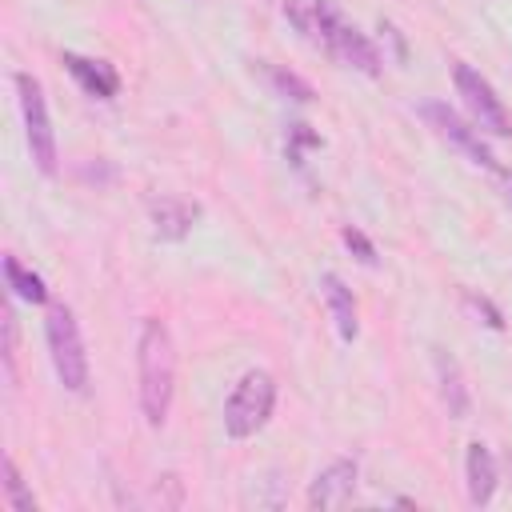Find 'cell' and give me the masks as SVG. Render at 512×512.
Returning a JSON list of instances; mask_svg holds the SVG:
<instances>
[{
    "mask_svg": "<svg viewBox=\"0 0 512 512\" xmlns=\"http://www.w3.org/2000/svg\"><path fill=\"white\" fill-rule=\"evenodd\" d=\"M136 380H140V412L152 428H160L172 412V392H176V344H172L168 324L156 316L140 324Z\"/></svg>",
    "mask_w": 512,
    "mask_h": 512,
    "instance_id": "1",
    "label": "cell"
},
{
    "mask_svg": "<svg viewBox=\"0 0 512 512\" xmlns=\"http://www.w3.org/2000/svg\"><path fill=\"white\" fill-rule=\"evenodd\" d=\"M272 408H276V380H272V372L248 368L236 380L232 396L224 400V432L232 440H248V436H256L268 424Z\"/></svg>",
    "mask_w": 512,
    "mask_h": 512,
    "instance_id": "2",
    "label": "cell"
},
{
    "mask_svg": "<svg viewBox=\"0 0 512 512\" xmlns=\"http://www.w3.org/2000/svg\"><path fill=\"white\" fill-rule=\"evenodd\" d=\"M312 20H316V32H320L324 48H328L336 60H344V64L368 72V76H376V72L384 68L380 48H376L352 20H344V12H340L332 0H312Z\"/></svg>",
    "mask_w": 512,
    "mask_h": 512,
    "instance_id": "3",
    "label": "cell"
},
{
    "mask_svg": "<svg viewBox=\"0 0 512 512\" xmlns=\"http://www.w3.org/2000/svg\"><path fill=\"white\" fill-rule=\"evenodd\" d=\"M44 336H48V352H52V368H56L60 384L68 392H84L88 388V352H84L76 312L68 304H52L48 320H44Z\"/></svg>",
    "mask_w": 512,
    "mask_h": 512,
    "instance_id": "4",
    "label": "cell"
},
{
    "mask_svg": "<svg viewBox=\"0 0 512 512\" xmlns=\"http://www.w3.org/2000/svg\"><path fill=\"white\" fill-rule=\"evenodd\" d=\"M16 96H20V116H24V140L32 152V164L44 176H56V132H52V116H48V100L44 88L32 72H16Z\"/></svg>",
    "mask_w": 512,
    "mask_h": 512,
    "instance_id": "5",
    "label": "cell"
},
{
    "mask_svg": "<svg viewBox=\"0 0 512 512\" xmlns=\"http://www.w3.org/2000/svg\"><path fill=\"white\" fill-rule=\"evenodd\" d=\"M452 84H456V92H460V100H464V108H468V116H472V124L480 132L512 136V116H508L504 100L496 96V88L488 84V76H480L472 64L456 60L452 64Z\"/></svg>",
    "mask_w": 512,
    "mask_h": 512,
    "instance_id": "6",
    "label": "cell"
},
{
    "mask_svg": "<svg viewBox=\"0 0 512 512\" xmlns=\"http://www.w3.org/2000/svg\"><path fill=\"white\" fill-rule=\"evenodd\" d=\"M420 116L428 120V128H432L440 140H448L452 148H460L472 164H480V168H500L496 156H492V148L484 144V132H480L476 124H468L460 112H452L444 100H424V104H420Z\"/></svg>",
    "mask_w": 512,
    "mask_h": 512,
    "instance_id": "7",
    "label": "cell"
},
{
    "mask_svg": "<svg viewBox=\"0 0 512 512\" xmlns=\"http://www.w3.org/2000/svg\"><path fill=\"white\" fill-rule=\"evenodd\" d=\"M356 480H360V464L340 456L324 472H316V480L308 488V504L312 508H344L356 496Z\"/></svg>",
    "mask_w": 512,
    "mask_h": 512,
    "instance_id": "8",
    "label": "cell"
},
{
    "mask_svg": "<svg viewBox=\"0 0 512 512\" xmlns=\"http://www.w3.org/2000/svg\"><path fill=\"white\" fill-rule=\"evenodd\" d=\"M64 68L72 72V80L96 96V100H112L120 92V72L108 64V60H92V56H80V52H64Z\"/></svg>",
    "mask_w": 512,
    "mask_h": 512,
    "instance_id": "9",
    "label": "cell"
},
{
    "mask_svg": "<svg viewBox=\"0 0 512 512\" xmlns=\"http://www.w3.org/2000/svg\"><path fill=\"white\" fill-rule=\"evenodd\" d=\"M148 208H152V224L160 240H184L192 224L200 220V204L180 200V196H156Z\"/></svg>",
    "mask_w": 512,
    "mask_h": 512,
    "instance_id": "10",
    "label": "cell"
},
{
    "mask_svg": "<svg viewBox=\"0 0 512 512\" xmlns=\"http://www.w3.org/2000/svg\"><path fill=\"white\" fill-rule=\"evenodd\" d=\"M320 292H324V300H328V312H332V324H336L340 340H344V344H352V340H356V332H360V320H356V296H352V288H348L336 272H324V276H320Z\"/></svg>",
    "mask_w": 512,
    "mask_h": 512,
    "instance_id": "11",
    "label": "cell"
},
{
    "mask_svg": "<svg viewBox=\"0 0 512 512\" xmlns=\"http://www.w3.org/2000/svg\"><path fill=\"white\" fill-rule=\"evenodd\" d=\"M464 476H468V500H472L476 508H484V504L492 500V492H496V460H492L488 444H480V440L468 444Z\"/></svg>",
    "mask_w": 512,
    "mask_h": 512,
    "instance_id": "12",
    "label": "cell"
},
{
    "mask_svg": "<svg viewBox=\"0 0 512 512\" xmlns=\"http://www.w3.org/2000/svg\"><path fill=\"white\" fill-rule=\"evenodd\" d=\"M436 376H440V396H444V404H448V416H456V420H464L468 416V388H464V376H460V364L444 352V348H436Z\"/></svg>",
    "mask_w": 512,
    "mask_h": 512,
    "instance_id": "13",
    "label": "cell"
},
{
    "mask_svg": "<svg viewBox=\"0 0 512 512\" xmlns=\"http://www.w3.org/2000/svg\"><path fill=\"white\" fill-rule=\"evenodd\" d=\"M4 276H8V288H12L20 300H28V304H44V300H48V288H44L40 272L24 268L16 256H4Z\"/></svg>",
    "mask_w": 512,
    "mask_h": 512,
    "instance_id": "14",
    "label": "cell"
},
{
    "mask_svg": "<svg viewBox=\"0 0 512 512\" xmlns=\"http://www.w3.org/2000/svg\"><path fill=\"white\" fill-rule=\"evenodd\" d=\"M4 492H8V508L12 512H36V496L24 488L20 468H16L12 456H4Z\"/></svg>",
    "mask_w": 512,
    "mask_h": 512,
    "instance_id": "15",
    "label": "cell"
},
{
    "mask_svg": "<svg viewBox=\"0 0 512 512\" xmlns=\"http://www.w3.org/2000/svg\"><path fill=\"white\" fill-rule=\"evenodd\" d=\"M268 76H272V84H276L280 92H288L292 100H300V104H308V100H312V84H308V80H300L296 72H284V68L268 64Z\"/></svg>",
    "mask_w": 512,
    "mask_h": 512,
    "instance_id": "16",
    "label": "cell"
},
{
    "mask_svg": "<svg viewBox=\"0 0 512 512\" xmlns=\"http://www.w3.org/2000/svg\"><path fill=\"white\" fill-rule=\"evenodd\" d=\"M340 240H344V244L352 248V256H356L360 264H376V244H372V240H368V236H364L360 228L344 224V228H340Z\"/></svg>",
    "mask_w": 512,
    "mask_h": 512,
    "instance_id": "17",
    "label": "cell"
},
{
    "mask_svg": "<svg viewBox=\"0 0 512 512\" xmlns=\"http://www.w3.org/2000/svg\"><path fill=\"white\" fill-rule=\"evenodd\" d=\"M464 304H468V308H472L476 316H484V324H488V328H496V332L504 328V316H500V308H496V304H492L488 296H476V292H464Z\"/></svg>",
    "mask_w": 512,
    "mask_h": 512,
    "instance_id": "18",
    "label": "cell"
},
{
    "mask_svg": "<svg viewBox=\"0 0 512 512\" xmlns=\"http://www.w3.org/2000/svg\"><path fill=\"white\" fill-rule=\"evenodd\" d=\"M4 368H8V376L16 368V316L8 304H4Z\"/></svg>",
    "mask_w": 512,
    "mask_h": 512,
    "instance_id": "19",
    "label": "cell"
},
{
    "mask_svg": "<svg viewBox=\"0 0 512 512\" xmlns=\"http://www.w3.org/2000/svg\"><path fill=\"white\" fill-rule=\"evenodd\" d=\"M508 464H512V452H508Z\"/></svg>",
    "mask_w": 512,
    "mask_h": 512,
    "instance_id": "20",
    "label": "cell"
}]
</instances>
